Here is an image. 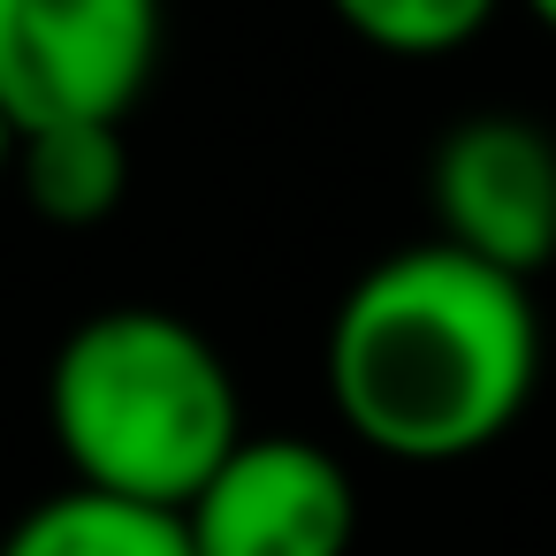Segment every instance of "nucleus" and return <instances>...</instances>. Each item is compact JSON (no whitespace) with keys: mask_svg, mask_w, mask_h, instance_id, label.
Listing matches in <instances>:
<instances>
[{"mask_svg":"<svg viewBox=\"0 0 556 556\" xmlns=\"http://www.w3.org/2000/svg\"><path fill=\"white\" fill-rule=\"evenodd\" d=\"M161 62V0H0V108L16 138L123 123Z\"/></svg>","mask_w":556,"mask_h":556,"instance_id":"7ed1b4c3","label":"nucleus"},{"mask_svg":"<svg viewBox=\"0 0 556 556\" xmlns=\"http://www.w3.org/2000/svg\"><path fill=\"white\" fill-rule=\"evenodd\" d=\"M336 24L351 39H366L374 54H404V62H434L457 54L465 39H480L495 24L503 0H328Z\"/></svg>","mask_w":556,"mask_h":556,"instance_id":"6e6552de","label":"nucleus"},{"mask_svg":"<svg viewBox=\"0 0 556 556\" xmlns=\"http://www.w3.org/2000/svg\"><path fill=\"white\" fill-rule=\"evenodd\" d=\"M184 526L199 556H351L358 488L305 434H244L184 503Z\"/></svg>","mask_w":556,"mask_h":556,"instance_id":"39448f33","label":"nucleus"},{"mask_svg":"<svg viewBox=\"0 0 556 556\" xmlns=\"http://www.w3.org/2000/svg\"><path fill=\"white\" fill-rule=\"evenodd\" d=\"M9 168H16V123H9V108H0V184H9Z\"/></svg>","mask_w":556,"mask_h":556,"instance_id":"1a4fd4ad","label":"nucleus"},{"mask_svg":"<svg viewBox=\"0 0 556 556\" xmlns=\"http://www.w3.org/2000/svg\"><path fill=\"white\" fill-rule=\"evenodd\" d=\"M47 427L77 488L184 510L244 442L229 358L161 305L77 320L47 366Z\"/></svg>","mask_w":556,"mask_h":556,"instance_id":"f03ea898","label":"nucleus"},{"mask_svg":"<svg viewBox=\"0 0 556 556\" xmlns=\"http://www.w3.org/2000/svg\"><path fill=\"white\" fill-rule=\"evenodd\" d=\"M434 237L533 282L556 260V138L533 115H465L427 161Z\"/></svg>","mask_w":556,"mask_h":556,"instance_id":"20e7f679","label":"nucleus"},{"mask_svg":"<svg viewBox=\"0 0 556 556\" xmlns=\"http://www.w3.org/2000/svg\"><path fill=\"white\" fill-rule=\"evenodd\" d=\"M336 419L396 465H457L518 427L541 381L533 282L427 237L374 260L328 320Z\"/></svg>","mask_w":556,"mask_h":556,"instance_id":"f257e3e1","label":"nucleus"},{"mask_svg":"<svg viewBox=\"0 0 556 556\" xmlns=\"http://www.w3.org/2000/svg\"><path fill=\"white\" fill-rule=\"evenodd\" d=\"M16 191L39 222L54 229H92L123 206L130 191V146L123 123H54L16 138Z\"/></svg>","mask_w":556,"mask_h":556,"instance_id":"423d86ee","label":"nucleus"},{"mask_svg":"<svg viewBox=\"0 0 556 556\" xmlns=\"http://www.w3.org/2000/svg\"><path fill=\"white\" fill-rule=\"evenodd\" d=\"M0 556H199L184 510L161 503H130V495H100V488H62L47 503H31Z\"/></svg>","mask_w":556,"mask_h":556,"instance_id":"0eeeda50","label":"nucleus"},{"mask_svg":"<svg viewBox=\"0 0 556 556\" xmlns=\"http://www.w3.org/2000/svg\"><path fill=\"white\" fill-rule=\"evenodd\" d=\"M518 9H526V16H533L541 31H556V0H518Z\"/></svg>","mask_w":556,"mask_h":556,"instance_id":"9d476101","label":"nucleus"}]
</instances>
